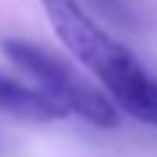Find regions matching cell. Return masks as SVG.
<instances>
[{"instance_id": "obj_1", "label": "cell", "mask_w": 157, "mask_h": 157, "mask_svg": "<svg viewBox=\"0 0 157 157\" xmlns=\"http://www.w3.org/2000/svg\"><path fill=\"white\" fill-rule=\"evenodd\" d=\"M55 36L66 50L108 88L116 105L149 124L157 127V80L146 66L116 41L83 6L80 0H39Z\"/></svg>"}, {"instance_id": "obj_3", "label": "cell", "mask_w": 157, "mask_h": 157, "mask_svg": "<svg viewBox=\"0 0 157 157\" xmlns=\"http://www.w3.org/2000/svg\"><path fill=\"white\" fill-rule=\"evenodd\" d=\"M0 110L25 121H52V119H63L66 113L47 99L41 91L25 88L14 80H8L6 75H0Z\"/></svg>"}, {"instance_id": "obj_2", "label": "cell", "mask_w": 157, "mask_h": 157, "mask_svg": "<svg viewBox=\"0 0 157 157\" xmlns=\"http://www.w3.org/2000/svg\"><path fill=\"white\" fill-rule=\"evenodd\" d=\"M3 52L11 63H17L25 75H30L47 99H52L63 113H75L83 121L99 127V130H113L119 127V110L116 105L94 88L83 75H77L66 61L52 55L50 50L25 41V39H6Z\"/></svg>"}]
</instances>
